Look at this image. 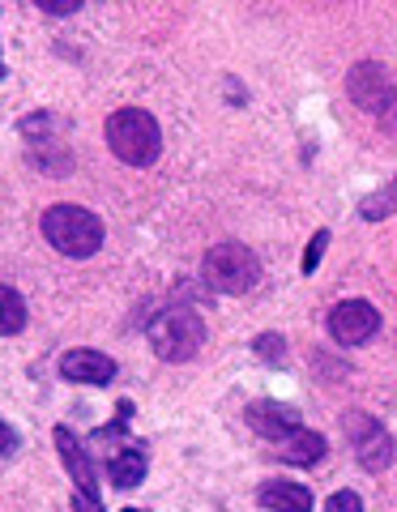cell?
Listing matches in <instances>:
<instances>
[{"label":"cell","mask_w":397,"mask_h":512,"mask_svg":"<svg viewBox=\"0 0 397 512\" xmlns=\"http://www.w3.org/2000/svg\"><path fill=\"white\" fill-rule=\"evenodd\" d=\"M107 146L120 163L129 167H150L158 154H163V128L150 111L141 107H124L107 120Z\"/></svg>","instance_id":"6da1fadb"},{"label":"cell","mask_w":397,"mask_h":512,"mask_svg":"<svg viewBox=\"0 0 397 512\" xmlns=\"http://www.w3.org/2000/svg\"><path fill=\"white\" fill-rule=\"evenodd\" d=\"M43 239L52 244L60 256H73V261H86L103 248V222L94 218L82 205H52L43 214Z\"/></svg>","instance_id":"7a4b0ae2"},{"label":"cell","mask_w":397,"mask_h":512,"mask_svg":"<svg viewBox=\"0 0 397 512\" xmlns=\"http://www.w3.org/2000/svg\"><path fill=\"white\" fill-rule=\"evenodd\" d=\"M201 278L210 282L218 295H248L252 286H257V278H261V261H257V252H252L248 244L227 239V244H214L210 252H205Z\"/></svg>","instance_id":"3957f363"},{"label":"cell","mask_w":397,"mask_h":512,"mask_svg":"<svg viewBox=\"0 0 397 512\" xmlns=\"http://www.w3.org/2000/svg\"><path fill=\"white\" fill-rule=\"evenodd\" d=\"M150 342L163 363H188V359H197L205 346V320L193 308H167L150 325Z\"/></svg>","instance_id":"277c9868"},{"label":"cell","mask_w":397,"mask_h":512,"mask_svg":"<svg viewBox=\"0 0 397 512\" xmlns=\"http://www.w3.org/2000/svg\"><path fill=\"white\" fill-rule=\"evenodd\" d=\"M346 94H351V103L359 111H368V116H380L385 120L393 103H397V90H393V77L380 69L376 60H359L351 73H346Z\"/></svg>","instance_id":"5b68a950"},{"label":"cell","mask_w":397,"mask_h":512,"mask_svg":"<svg viewBox=\"0 0 397 512\" xmlns=\"http://www.w3.org/2000/svg\"><path fill=\"white\" fill-rule=\"evenodd\" d=\"M346 431H351L355 457L368 474H385L393 466V436L376 419H368V414H351V419H346Z\"/></svg>","instance_id":"8992f818"},{"label":"cell","mask_w":397,"mask_h":512,"mask_svg":"<svg viewBox=\"0 0 397 512\" xmlns=\"http://www.w3.org/2000/svg\"><path fill=\"white\" fill-rule=\"evenodd\" d=\"M380 329V312L368 299H342L338 308L329 312V338L342 346H363Z\"/></svg>","instance_id":"52a82bcc"},{"label":"cell","mask_w":397,"mask_h":512,"mask_svg":"<svg viewBox=\"0 0 397 512\" xmlns=\"http://www.w3.org/2000/svg\"><path fill=\"white\" fill-rule=\"evenodd\" d=\"M244 419H248V427L257 431V436H265V440H274V444H282L287 436H295L299 427V410H291L287 402H252L248 410H244Z\"/></svg>","instance_id":"ba28073f"},{"label":"cell","mask_w":397,"mask_h":512,"mask_svg":"<svg viewBox=\"0 0 397 512\" xmlns=\"http://www.w3.org/2000/svg\"><path fill=\"white\" fill-rule=\"evenodd\" d=\"M56 448H60V457H65V466H69V478L77 483V495L99 500V470H94V461L86 457L82 440H77L69 427H56Z\"/></svg>","instance_id":"9c48e42d"},{"label":"cell","mask_w":397,"mask_h":512,"mask_svg":"<svg viewBox=\"0 0 397 512\" xmlns=\"http://www.w3.org/2000/svg\"><path fill=\"white\" fill-rule=\"evenodd\" d=\"M60 376L73 384H111L116 380V359L103 350H69L60 355Z\"/></svg>","instance_id":"30bf717a"},{"label":"cell","mask_w":397,"mask_h":512,"mask_svg":"<svg viewBox=\"0 0 397 512\" xmlns=\"http://www.w3.org/2000/svg\"><path fill=\"white\" fill-rule=\"evenodd\" d=\"M261 508H274V512H312V491L304 483H265L257 491Z\"/></svg>","instance_id":"8fae6325"},{"label":"cell","mask_w":397,"mask_h":512,"mask_svg":"<svg viewBox=\"0 0 397 512\" xmlns=\"http://www.w3.org/2000/svg\"><path fill=\"white\" fill-rule=\"evenodd\" d=\"M325 448L329 444H325L321 431H304V427H299L295 436H287V440L278 444V457L291 461V466H316V461L325 457Z\"/></svg>","instance_id":"7c38bea8"},{"label":"cell","mask_w":397,"mask_h":512,"mask_svg":"<svg viewBox=\"0 0 397 512\" xmlns=\"http://www.w3.org/2000/svg\"><path fill=\"white\" fill-rule=\"evenodd\" d=\"M107 474H111V483H116L120 491L137 487L141 478H146V453H141L137 444L133 448H120V453L107 461Z\"/></svg>","instance_id":"4fadbf2b"},{"label":"cell","mask_w":397,"mask_h":512,"mask_svg":"<svg viewBox=\"0 0 397 512\" xmlns=\"http://www.w3.org/2000/svg\"><path fill=\"white\" fill-rule=\"evenodd\" d=\"M22 329H26V299L13 286H0V338H13Z\"/></svg>","instance_id":"5bb4252c"},{"label":"cell","mask_w":397,"mask_h":512,"mask_svg":"<svg viewBox=\"0 0 397 512\" xmlns=\"http://www.w3.org/2000/svg\"><path fill=\"white\" fill-rule=\"evenodd\" d=\"M393 210H397V180H393L385 192H372V197L359 205V214L368 218V222H376V218H389Z\"/></svg>","instance_id":"9a60e30c"},{"label":"cell","mask_w":397,"mask_h":512,"mask_svg":"<svg viewBox=\"0 0 397 512\" xmlns=\"http://www.w3.org/2000/svg\"><path fill=\"white\" fill-rule=\"evenodd\" d=\"M257 355L265 363H282V359H287V342H282L278 333H261V338H257Z\"/></svg>","instance_id":"2e32d148"},{"label":"cell","mask_w":397,"mask_h":512,"mask_svg":"<svg viewBox=\"0 0 397 512\" xmlns=\"http://www.w3.org/2000/svg\"><path fill=\"white\" fill-rule=\"evenodd\" d=\"M325 248H329V231H316L312 244H308V252H304V274H316V265H321Z\"/></svg>","instance_id":"e0dca14e"},{"label":"cell","mask_w":397,"mask_h":512,"mask_svg":"<svg viewBox=\"0 0 397 512\" xmlns=\"http://www.w3.org/2000/svg\"><path fill=\"white\" fill-rule=\"evenodd\" d=\"M325 512H363V500H359L355 491H333Z\"/></svg>","instance_id":"ac0fdd59"},{"label":"cell","mask_w":397,"mask_h":512,"mask_svg":"<svg viewBox=\"0 0 397 512\" xmlns=\"http://www.w3.org/2000/svg\"><path fill=\"white\" fill-rule=\"evenodd\" d=\"M13 448H18V431H13L9 423H0V457H9Z\"/></svg>","instance_id":"d6986e66"},{"label":"cell","mask_w":397,"mask_h":512,"mask_svg":"<svg viewBox=\"0 0 397 512\" xmlns=\"http://www.w3.org/2000/svg\"><path fill=\"white\" fill-rule=\"evenodd\" d=\"M43 13H77V0H43Z\"/></svg>","instance_id":"ffe728a7"},{"label":"cell","mask_w":397,"mask_h":512,"mask_svg":"<svg viewBox=\"0 0 397 512\" xmlns=\"http://www.w3.org/2000/svg\"><path fill=\"white\" fill-rule=\"evenodd\" d=\"M73 508H77V512H103V504H99V500H86V495H77Z\"/></svg>","instance_id":"44dd1931"},{"label":"cell","mask_w":397,"mask_h":512,"mask_svg":"<svg viewBox=\"0 0 397 512\" xmlns=\"http://www.w3.org/2000/svg\"><path fill=\"white\" fill-rule=\"evenodd\" d=\"M385 128H389V133L397 137V103H393V111H389V116H385Z\"/></svg>","instance_id":"7402d4cb"},{"label":"cell","mask_w":397,"mask_h":512,"mask_svg":"<svg viewBox=\"0 0 397 512\" xmlns=\"http://www.w3.org/2000/svg\"><path fill=\"white\" fill-rule=\"evenodd\" d=\"M0 77H5V56H0Z\"/></svg>","instance_id":"603a6c76"},{"label":"cell","mask_w":397,"mask_h":512,"mask_svg":"<svg viewBox=\"0 0 397 512\" xmlns=\"http://www.w3.org/2000/svg\"><path fill=\"white\" fill-rule=\"evenodd\" d=\"M124 512H146V508H124Z\"/></svg>","instance_id":"cb8c5ba5"}]
</instances>
